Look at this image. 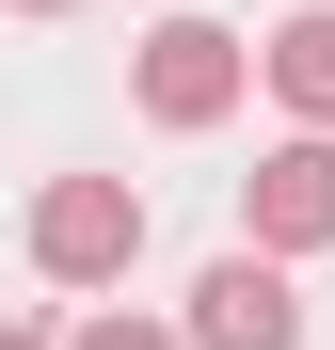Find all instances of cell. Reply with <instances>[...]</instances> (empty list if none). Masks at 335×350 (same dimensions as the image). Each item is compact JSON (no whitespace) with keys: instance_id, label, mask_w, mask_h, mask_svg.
Masks as SVG:
<instances>
[{"instance_id":"6da1fadb","label":"cell","mask_w":335,"mask_h":350,"mask_svg":"<svg viewBox=\"0 0 335 350\" xmlns=\"http://www.w3.org/2000/svg\"><path fill=\"white\" fill-rule=\"evenodd\" d=\"M128 96H144V128L192 144V128H223V111L256 96V48L223 32V16H160V32L128 48Z\"/></svg>"},{"instance_id":"7a4b0ae2","label":"cell","mask_w":335,"mask_h":350,"mask_svg":"<svg viewBox=\"0 0 335 350\" xmlns=\"http://www.w3.org/2000/svg\"><path fill=\"white\" fill-rule=\"evenodd\" d=\"M32 271L48 286H128L144 271V191L128 175H48L32 191Z\"/></svg>"},{"instance_id":"3957f363","label":"cell","mask_w":335,"mask_h":350,"mask_svg":"<svg viewBox=\"0 0 335 350\" xmlns=\"http://www.w3.org/2000/svg\"><path fill=\"white\" fill-rule=\"evenodd\" d=\"M176 350H303V286L271 271V255H208V271H192Z\"/></svg>"},{"instance_id":"277c9868","label":"cell","mask_w":335,"mask_h":350,"mask_svg":"<svg viewBox=\"0 0 335 350\" xmlns=\"http://www.w3.org/2000/svg\"><path fill=\"white\" fill-rule=\"evenodd\" d=\"M335 239V144H271L256 175H240V255H319Z\"/></svg>"},{"instance_id":"5b68a950","label":"cell","mask_w":335,"mask_h":350,"mask_svg":"<svg viewBox=\"0 0 335 350\" xmlns=\"http://www.w3.org/2000/svg\"><path fill=\"white\" fill-rule=\"evenodd\" d=\"M256 80H271V96L303 111V144H335V0H303V16H288V32L256 48Z\"/></svg>"},{"instance_id":"8992f818","label":"cell","mask_w":335,"mask_h":350,"mask_svg":"<svg viewBox=\"0 0 335 350\" xmlns=\"http://www.w3.org/2000/svg\"><path fill=\"white\" fill-rule=\"evenodd\" d=\"M64 350H176V319H128V303H96V319H80Z\"/></svg>"},{"instance_id":"52a82bcc","label":"cell","mask_w":335,"mask_h":350,"mask_svg":"<svg viewBox=\"0 0 335 350\" xmlns=\"http://www.w3.org/2000/svg\"><path fill=\"white\" fill-rule=\"evenodd\" d=\"M16 16H80V0H16Z\"/></svg>"},{"instance_id":"ba28073f","label":"cell","mask_w":335,"mask_h":350,"mask_svg":"<svg viewBox=\"0 0 335 350\" xmlns=\"http://www.w3.org/2000/svg\"><path fill=\"white\" fill-rule=\"evenodd\" d=\"M0 350H48V334H16V319H0Z\"/></svg>"}]
</instances>
